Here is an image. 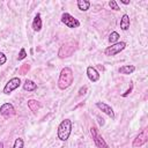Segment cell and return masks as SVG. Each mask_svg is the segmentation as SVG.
<instances>
[{
    "instance_id": "obj_9",
    "label": "cell",
    "mask_w": 148,
    "mask_h": 148,
    "mask_svg": "<svg viewBox=\"0 0 148 148\" xmlns=\"http://www.w3.org/2000/svg\"><path fill=\"white\" fill-rule=\"evenodd\" d=\"M96 106L101 110V111H103L104 113H106L110 118H114V112H113V110H112V108L110 106V105H108L106 103H104V102H97L96 103Z\"/></svg>"
},
{
    "instance_id": "obj_1",
    "label": "cell",
    "mask_w": 148,
    "mask_h": 148,
    "mask_svg": "<svg viewBox=\"0 0 148 148\" xmlns=\"http://www.w3.org/2000/svg\"><path fill=\"white\" fill-rule=\"evenodd\" d=\"M73 72L69 67H65L61 69L60 72V75H59V80H58V87L60 89H66L68 88L72 83H73Z\"/></svg>"
},
{
    "instance_id": "obj_18",
    "label": "cell",
    "mask_w": 148,
    "mask_h": 148,
    "mask_svg": "<svg viewBox=\"0 0 148 148\" xmlns=\"http://www.w3.org/2000/svg\"><path fill=\"white\" fill-rule=\"evenodd\" d=\"M118 39H119V34L117 31H113V32L110 34V36H109V42L110 43H116Z\"/></svg>"
},
{
    "instance_id": "obj_26",
    "label": "cell",
    "mask_w": 148,
    "mask_h": 148,
    "mask_svg": "<svg viewBox=\"0 0 148 148\" xmlns=\"http://www.w3.org/2000/svg\"><path fill=\"white\" fill-rule=\"evenodd\" d=\"M97 119H98V121H99V125H103V124H104V121H103V119H101V117H98Z\"/></svg>"
},
{
    "instance_id": "obj_24",
    "label": "cell",
    "mask_w": 148,
    "mask_h": 148,
    "mask_svg": "<svg viewBox=\"0 0 148 148\" xmlns=\"http://www.w3.org/2000/svg\"><path fill=\"white\" fill-rule=\"evenodd\" d=\"M132 87H133V84H132V82H131V84H130V88H128V89H127V90H126V91H125V92H124L121 96H123V97H126V96H127V95L131 92V90H132Z\"/></svg>"
},
{
    "instance_id": "obj_21",
    "label": "cell",
    "mask_w": 148,
    "mask_h": 148,
    "mask_svg": "<svg viewBox=\"0 0 148 148\" xmlns=\"http://www.w3.org/2000/svg\"><path fill=\"white\" fill-rule=\"evenodd\" d=\"M109 6L111 7V9H114V10H119V9H120L119 6H118V3H117L114 0H111V1L109 2Z\"/></svg>"
},
{
    "instance_id": "obj_28",
    "label": "cell",
    "mask_w": 148,
    "mask_h": 148,
    "mask_svg": "<svg viewBox=\"0 0 148 148\" xmlns=\"http://www.w3.org/2000/svg\"><path fill=\"white\" fill-rule=\"evenodd\" d=\"M0 148H3V143L2 142H0Z\"/></svg>"
},
{
    "instance_id": "obj_27",
    "label": "cell",
    "mask_w": 148,
    "mask_h": 148,
    "mask_svg": "<svg viewBox=\"0 0 148 148\" xmlns=\"http://www.w3.org/2000/svg\"><path fill=\"white\" fill-rule=\"evenodd\" d=\"M120 2H123L124 5H128V3H130V1H126V0H121Z\"/></svg>"
},
{
    "instance_id": "obj_11",
    "label": "cell",
    "mask_w": 148,
    "mask_h": 148,
    "mask_svg": "<svg viewBox=\"0 0 148 148\" xmlns=\"http://www.w3.org/2000/svg\"><path fill=\"white\" fill-rule=\"evenodd\" d=\"M87 75H88V79H89L90 81H92V82H96V81L99 80V74H98V72L96 71V68L92 67V66H89V67L87 68Z\"/></svg>"
},
{
    "instance_id": "obj_4",
    "label": "cell",
    "mask_w": 148,
    "mask_h": 148,
    "mask_svg": "<svg viewBox=\"0 0 148 148\" xmlns=\"http://www.w3.org/2000/svg\"><path fill=\"white\" fill-rule=\"evenodd\" d=\"M90 133H91V136H92V139H94V142H95V145L97 146V147H99V148H109V146H108V143L105 142V140L103 139V136L99 134V132H98V130L96 128V127H91L90 128Z\"/></svg>"
},
{
    "instance_id": "obj_20",
    "label": "cell",
    "mask_w": 148,
    "mask_h": 148,
    "mask_svg": "<svg viewBox=\"0 0 148 148\" xmlns=\"http://www.w3.org/2000/svg\"><path fill=\"white\" fill-rule=\"evenodd\" d=\"M23 145H24L23 140H22L21 138H17V139L15 140V142H14L13 148H23Z\"/></svg>"
},
{
    "instance_id": "obj_25",
    "label": "cell",
    "mask_w": 148,
    "mask_h": 148,
    "mask_svg": "<svg viewBox=\"0 0 148 148\" xmlns=\"http://www.w3.org/2000/svg\"><path fill=\"white\" fill-rule=\"evenodd\" d=\"M86 91H87V87L84 86L83 88H81V89H80V91H79V95L81 96V95H83V94H86Z\"/></svg>"
},
{
    "instance_id": "obj_3",
    "label": "cell",
    "mask_w": 148,
    "mask_h": 148,
    "mask_svg": "<svg viewBox=\"0 0 148 148\" xmlns=\"http://www.w3.org/2000/svg\"><path fill=\"white\" fill-rule=\"evenodd\" d=\"M76 49H77V44L75 42H67L60 46V49L58 51V57L60 59L68 58L76 51Z\"/></svg>"
},
{
    "instance_id": "obj_17",
    "label": "cell",
    "mask_w": 148,
    "mask_h": 148,
    "mask_svg": "<svg viewBox=\"0 0 148 148\" xmlns=\"http://www.w3.org/2000/svg\"><path fill=\"white\" fill-rule=\"evenodd\" d=\"M77 7H79L80 10L86 12V10L89 9V7H90V2L87 1V0H77Z\"/></svg>"
},
{
    "instance_id": "obj_19",
    "label": "cell",
    "mask_w": 148,
    "mask_h": 148,
    "mask_svg": "<svg viewBox=\"0 0 148 148\" xmlns=\"http://www.w3.org/2000/svg\"><path fill=\"white\" fill-rule=\"evenodd\" d=\"M29 69H30V65H29V64H23V65L21 66V68L18 69V73H20L21 75H25Z\"/></svg>"
},
{
    "instance_id": "obj_12",
    "label": "cell",
    "mask_w": 148,
    "mask_h": 148,
    "mask_svg": "<svg viewBox=\"0 0 148 148\" xmlns=\"http://www.w3.org/2000/svg\"><path fill=\"white\" fill-rule=\"evenodd\" d=\"M32 28L35 31H39L42 29V18H40V15L37 14L32 21Z\"/></svg>"
},
{
    "instance_id": "obj_22",
    "label": "cell",
    "mask_w": 148,
    "mask_h": 148,
    "mask_svg": "<svg viewBox=\"0 0 148 148\" xmlns=\"http://www.w3.org/2000/svg\"><path fill=\"white\" fill-rule=\"evenodd\" d=\"M27 57V52H25V50L22 47L21 50H20V53H18V56H17V59L18 60H22V59H24Z\"/></svg>"
},
{
    "instance_id": "obj_13",
    "label": "cell",
    "mask_w": 148,
    "mask_h": 148,
    "mask_svg": "<svg viewBox=\"0 0 148 148\" xmlns=\"http://www.w3.org/2000/svg\"><path fill=\"white\" fill-rule=\"evenodd\" d=\"M23 89L27 91H34L37 89V84L31 80H25V82L23 84Z\"/></svg>"
},
{
    "instance_id": "obj_10",
    "label": "cell",
    "mask_w": 148,
    "mask_h": 148,
    "mask_svg": "<svg viewBox=\"0 0 148 148\" xmlns=\"http://www.w3.org/2000/svg\"><path fill=\"white\" fill-rule=\"evenodd\" d=\"M14 113H15V109H14L13 104L5 103V104H2L0 106V114H2V116L8 117V116H13Z\"/></svg>"
},
{
    "instance_id": "obj_14",
    "label": "cell",
    "mask_w": 148,
    "mask_h": 148,
    "mask_svg": "<svg viewBox=\"0 0 148 148\" xmlns=\"http://www.w3.org/2000/svg\"><path fill=\"white\" fill-rule=\"evenodd\" d=\"M120 28L123 30H127L130 28V16L127 14H124L120 20Z\"/></svg>"
},
{
    "instance_id": "obj_16",
    "label": "cell",
    "mask_w": 148,
    "mask_h": 148,
    "mask_svg": "<svg viewBox=\"0 0 148 148\" xmlns=\"http://www.w3.org/2000/svg\"><path fill=\"white\" fill-rule=\"evenodd\" d=\"M28 108H29L32 112H36V111L40 108V104H39L38 101H36V99H29V101H28Z\"/></svg>"
},
{
    "instance_id": "obj_8",
    "label": "cell",
    "mask_w": 148,
    "mask_h": 148,
    "mask_svg": "<svg viewBox=\"0 0 148 148\" xmlns=\"http://www.w3.org/2000/svg\"><path fill=\"white\" fill-rule=\"evenodd\" d=\"M147 139H148V132L147 130H143L141 133H139V135H136V138L134 139L133 141V147H140L142 146L143 143L147 142Z\"/></svg>"
},
{
    "instance_id": "obj_7",
    "label": "cell",
    "mask_w": 148,
    "mask_h": 148,
    "mask_svg": "<svg viewBox=\"0 0 148 148\" xmlns=\"http://www.w3.org/2000/svg\"><path fill=\"white\" fill-rule=\"evenodd\" d=\"M20 84H21L20 77H13V79H10V80L6 83V86H5V88H3V92H5L6 95H9L13 90H15L16 88H18Z\"/></svg>"
},
{
    "instance_id": "obj_5",
    "label": "cell",
    "mask_w": 148,
    "mask_h": 148,
    "mask_svg": "<svg viewBox=\"0 0 148 148\" xmlns=\"http://www.w3.org/2000/svg\"><path fill=\"white\" fill-rule=\"evenodd\" d=\"M125 46H126V43H124V42H118V43H114L113 45L106 47L105 51H104V53H105V56H109V57L116 56L117 53H119L120 51H123V50L125 49Z\"/></svg>"
},
{
    "instance_id": "obj_15",
    "label": "cell",
    "mask_w": 148,
    "mask_h": 148,
    "mask_svg": "<svg viewBox=\"0 0 148 148\" xmlns=\"http://www.w3.org/2000/svg\"><path fill=\"white\" fill-rule=\"evenodd\" d=\"M135 71V67L133 66V65H125V66H121L120 68H119V73H121V74H131V73H133Z\"/></svg>"
},
{
    "instance_id": "obj_2",
    "label": "cell",
    "mask_w": 148,
    "mask_h": 148,
    "mask_svg": "<svg viewBox=\"0 0 148 148\" xmlns=\"http://www.w3.org/2000/svg\"><path fill=\"white\" fill-rule=\"evenodd\" d=\"M72 132V121L69 119H64L58 126V138L61 141H66Z\"/></svg>"
},
{
    "instance_id": "obj_6",
    "label": "cell",
    "mask_w": 148,
    "mask_h": 148,
    "mask_svg": "<svg viewBox=\"0 0 148 148\" xmlns=\"http://www.w3.org/2000/svg\"><path fill=\"white\" fill-rule=\"evenodd\" d=\"M61 22H62L65 25H67L68 28H77V27H80L79 20H76L74 16H72V15L68 14V13H64V14L61 15Z\"/></svg>"
},
{
    "instance_id": "obj_23",
    "label": "cell",
    "mask_w": 148,
    "mask_h": 148,
    "mask_svg": "<svg viewBox=\"0 0 148 148\" xmlns=\"http://www.w3.org/2000/svg\"><path fill=\"white\" fill-rule=\"evenodd\" d=\"M6 60H7L6 56H5L3 53H1V52H0V65H3V64L6 62Z\"/></svg>"
}]
</instances>
